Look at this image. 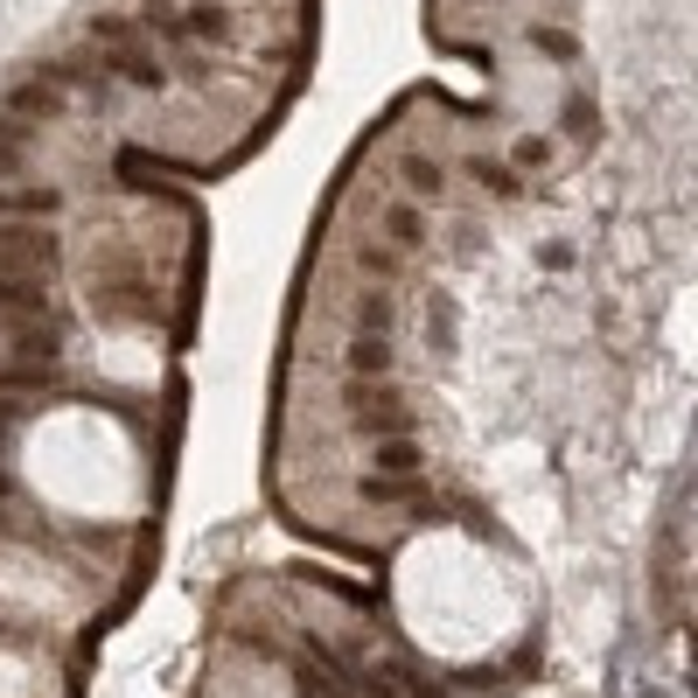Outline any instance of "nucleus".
<instances>
[{
	"instance_id": "14",
	"label": "nucleus",
	"mask_w": 698,
	"mask_h": 698,
	"mask_svg": "<svg viewBox=\"0 0 698 698\" xmlns=\"http://www.w3.org/2000/svg\"><path fill=\"white\" fill-rule=\"evenodd\" d=\"M441 183H448L441 161H426V154H412V161H405V189L412 196H441Z\"/></svg>"
},
{
	"instance_id": "4",
	"label": "nucleus",
	"mask_w": 698,
	"mask_h": 698,
	"mask_svg": "<svg viewBox=\"0 0 698 698\" xmlns=\"http://www.w3.org/2000/svg\"><path fill=\"white\" fill-rule=\"evenodd\" d=\"M98 63H106V77H119V85H134V91H161L168 85V63L154 57L147 42H112V49H98Z\"/></svg>"
},
{
	"instance_id": "16",
	"label": "nucleus",
	"mask_w": 698,
	"mask_h": 698,
	"mask_svg": "<svg viewBox=\"0 0 698 698\" xmlns=\"http://www.w3.org/2000/svg\"><path fill=\"white\" fill-rule=\"evenodd\" d=\"M356 266H371V273H399V252H392V245H356Z\"/></svg>"
},
{
	"instance_id": "5",
	"label": "nucleus",
	"mask_w": 698,
	"mask_h": 698,
	"mask_svg": "<svg viewBox=\"0 0 698 698\" xmlns=\"http://www.w3.org/2000/svg\"><path fill=\"white\" fill-rule=\"evenodd\" d=\"M63 106H70V91H57L42 70H29V77H14V85H8V106H0V112H14L21 126H29V119H57Z\"/></svg>"
},
{
	"instance_id": "12",
	"label": "nucleus",
	"mask_w": 698,
	"mask_h": 698,
	"mask_svg": "<svg viewBox=\"0 0 698 698\" xmlns=\"http://www.w3.org/2000/svg\"><path fill=\"white\" fill-rule=\"evenodd\" d=\"M469 175H475V183H482L489 196H503V203H510L517 189H524V175H517L510 161H489V154H475V161H469Z\"/></svg>"
},
{
	"instance_id": "3",
	"label": "nucleus",
	"mask_w": 698,
	"mask_h": 698,
	"mask_svg": "<svg viewBox=\"0 0 698 698\" xmlns=\"http://www.w3.org/2000/svg\"><path fill=\"white\" fill-rule=\"evenodd\" d=\"M57 230L49 224H0V273H42L57 266Z\"/></svg>"
},
{
	"instance_id": "18",
	"label": "nucleus",
	"mask_w": 698,
	"mask_h": 698,
	"mask_svg": "<svg viewBox=\"0 0 698 698\" xmlns=\"http://www.w3.org/2000/svg\"><path fill=\"white\" fill-rule=\"evenodd\" d=\"M433 350H454V315H448V301H433Z\"/></svg>"
},
{
	"instance_id": "2",
	"label": "nucleus",
	"mask_w": 698,
	"mask_h": 698,
	"mask_svg": "<svg viewBox=\"0 0 698 698\" xmlns=\"http://www.w3.org/2000/svg\"><path fill=\"white\" fill-rule=\"evenodd\" d=\"M343 412H350V426L356 433H405L412 426V412H405V399L399 392H384L377 377H350V392H343Z\"/></svg>"
},
{
	"instance_id": "15",
	"label": "nucleus",
	"mask_w": 698,
	"mask_h": 698,
	"mask_svg": "<svg viewBox=\"0 0 698 698\" xmlns=\"http://www.w3.org/2000/svg\"><path fill=\"white\" fill-rule=\"evenodd\" d=\"M545 161H552V140H538V134H524V140L510 147V168H517V175H538Z\"/></svg>"
},
{
	"instance_id": "10",
	"label": "nucleus",
	"mask_w": 698,
	"mask_h": 698,
	"mask_svg": "<svg viewBox=\"0 0 698 698\" xmlns=\"http://www.w3.org/2000/svg\"><path fill=\"white\" fill-rule=\"evenodd\" d=\"M57 210H63V196H57V189H36V183L0 189V217H57Z\"/></svg>"
},
{
	"instance_id": "19",
	"label": "nucleus",
	"mask_w": 698,
	"mask_h": 698,
	"mask_svg": "<svg viewBox=\"0 0 698 698\" xmlns=\"http://www.w3.org/2000/svg\"><path fill=\"white\" fill-rule=\"evenodd\" d=\"M538 266H545V273H566V266H573V245H538Z\"/></svg>"
},
{
	"instance_id": "20",
	"label": "nucleus",
	"mask_w": 698,
	"mask_h": 698,
	"mask_svg": "<svg viewBox=\"0 0 698 698\" xmlns=\"http://www.w3.org/2000/svg\"><path fill=\"white\" fill-rule=\"evenodd\" d=\"M538 49H552V57H573V36H559V29H531Z\"/></svg>"
},
{
	"instance_id": "13",
	"label": "nucleus",
	"mask_w": 698,
	"mask_h": 698,
	"mask_svg": "<svg viewBox=\"0 0 698 698\" xmlns=\"http://www.w3.org/2000/svg\"><path fill=\"white\" fill-rule=\"evenodd\" d=\"M559 126H566L573 140H593V134H601V112H593L587 91H573V98H566V112H559Z\"/></svg>"
},
{
	"instance_id": "21",
	"label": "nucleus",
	"mask_w": 698,
	"mask_h": 698,
	"mask_svg": "<svg viewBox=\"0 0 698 698\" xmlns=\"http://www.w3.org/2000/svg\"><path fill=\"white\" fill-rule=\"evenodd\" d=\"M8 497H21V482H14V469H8V461H0V503H8Z\"/></svg>"
},
{
	"instance_id": "1",
	"label": "nucleus",
	"mask_w": 698,
	"mask_h": 698,
	"mask_svg": "<svg viewBox=\"0 0 698 698\" xmlns=\"http://www.w3.org/2000/svg\"><path fill=\"white\" fill-rule=\"evenodd\" d=\"M140 29L168 36V42H230V29H238V14L224 8V0H189V8H147Z\"/></svg>"
},
{
	"instance_id": "9",
	"label": "nucleus",
	"mask_w": 698,
	"mask_h": 698,
	"mask_svg": "<svg viewBox=\"0 0 698 698\" xmlns=\"http://www.w3.org/2000/svg\"><path fill=\"white\" fill-rule=\"evenodd\" d=\"M384 245L392 252H426V217H420V203H384Z\"/></svg>"
},
{
	"instance_id": "11",
	"label": "nucleus",
	"mask_w": 698,
	"mask_h": 698,
	"mask_svg": "<svg viewBox=\"0 0 698 698\" xmlns=\"http://www.w3.org/2000/svg\"><path fill=\"white\" fill-rule=\"evenodd\" d=\"M29 175V126L21 119H0V183Z\"/></svg>"
},
{
	"instance_id": "7",
	"label": "nucleus",
	"mask_w": 698,
	"mask_h": 698,
	"mask_svg": "<svg viewBox=\"0 0 698 698\" xmlns=\"http://www.w3.org/2000/svg\"><path fill=\"white\" fill-rule=\"evenodd\" d=\"M364 461H371V475H426V448L412 433H384Z\"/></svg>"
},
{
	"instance_id": "17",
	"label": "nucleus",
	"mask_w": 698,
	"mask_h": 698,
	"mask_svg": "<svg viewBox=\"0 0 698 698\" xmlns=\"http://www.w3.org/2000/svg\"><path fill=\"white\" fill-rule=\"evenodd\" d=\"M384 322H392V301H384V294L356 301V328H384Z\"/></svg>"
},
{
	"instance_id": "8",
	"label": "nucleus",
	"mask_w": 698,
	"mask_h": 698,
	"mask_svg": "<svg viewBox=\"0 0 698 698\" xmlns=\"http://www.w3.org/2000/svg\"><path fill=\"white\" fill-rule=\"evenodd\" d=\"M343 371L350 377H384L392 371V343H384V328H356L343 343Z\"/></svg>"
},
{
	"instance_id": "6",
	"label": "nucleus",
	"mask_w": 698,
	"mask_h": 698,
	"mask_svg": "<svg viewBox=\"0 0 698 698\" xmlns=\"http://www.w3.org/2000/svg\"><path fill=\"white\" fill-rule=\"evenodd\" d=\"M0 384H8V392H21V399H57V392H70V384H63V364H36V356L0 364Z\"/></svg>"
}]
</instances>
